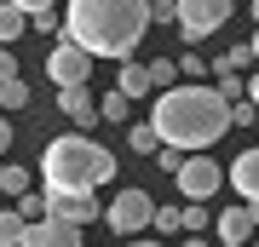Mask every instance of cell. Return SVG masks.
I'll return each instance as SVG.
<instances>
[{
    "mask_svg": "<svg viewBox=\"0 0 259 247\" xmlns=\"http://www.w3.org/2000/svg\"><path fill=\"white\" fill-rule=\"evenodd\" d=\"M23 29H29V12L18 6V0H0V46L23 40Z\"/></svg>",
    "mask_w": 259,
    "mask_h": 247,
    "instance_id": "5bb4252c",
    "label": "cell"
},
{
    "mask_svg": "<svg viewBox=\"0 0 259 247\" xmlns=\"http://www.w3.org/2000/svg\"><path fill=\"white\" fill-rule=\"evenodd\" d=\"M18 75V58H12V46H0V81H12Z\"/></svg>",
    "mask_w": 259,
    "mask_h": 247,
    "instance_id": "4dcf8cb0",
    "label": "cell"
},
{
    "mask_svg": "<svg viewBox=\"0 0 259 247\" xmlns=\"http://www.w3.org/2000/svg\"><path fill=\"white\" fill-rule=\"evenodd\" d=\"M0 110H29V81H23V75H12V81H0Z\"/></svg>",
    "mask_w": 259,
    "mask_h": 247,
    "instance_id": "ac0fdd59",
    "label": "cell"
},
{
    "mask_svg": "<svg viewBox=\"0 0 259 247\" xmlns=\"http://www.w3.org/2000/svg\"><path fill=\"white\" fill-rule=\"evenodd\" d=\"M179 247H219V236H213V241H207V236H202V230H185V241H179Z\"/></svg>",
    "mask_w": 259,
    "mask_h": 247,
    "instance_id": "1f68e13d",
    "label": "cell"
},
{
    "mask_svg": "<svg viewBox=\"0 0 259 247\" xmlns=\"http://www.w3.org/2000/svg\"><path fill=\"white\" fill-rule=\"evenodd\" d=\"M150 230H156V236H167V230H185V207H156Z\"/></svg>",
    "mask_w": 259,
    "mask_h": 247,
    "instance_id": "cb8c5ba5",
    "label": "cell"
},
{
    "mask_svg": "<svg viewBox=\"0 0 259 247\" xmlns=\"http://www.w3.org/2000/svg\"><path fill=\"white\" fill-rule=\"evenodd\" d=\"M29 29H40V35H52V29H58V6H47V12H35V18H29Z\"/></svg>",
    "mask_w": 259,
    "mask_h": 247,
    "instance_id": "f546056e",
    "label": "cell"
},
{
    "mask_svg": "<svg viewBox=\"0 0 259 247\" xmlns=\"http://www.w3.org/2000/svg\"><path fill=\"white\" fill-rule=\"evenodd\" d=\"M253 58H259V23H253Z\"/></svg>",
    "mask_w": 259,
    "mask_h": 247,
    "instance_id": "f35d334b",
    "label": "cell"
},
{
    "mask_svg": "<svg viewBox=\"0 0 259 247\" xmlns=\"http://www.w3.org/2000/svg\"><path fill=\"white\" fill-rule=\"evenodd\" d=\"M47 213L52 219H69V224H98L104 207H98V190H47Z\"/></svg>",
    "mask_w": 259,
    "mask_h": 247,
    "instance_id": "ba28073f",
    "label": "cell"
},
{
    "mask_svg": "<svg viewBox=\"0 0 259 247\" xmlns=\"http://www.w3.org/2000/svg\"><path fill=\"white\" fill-rule=\"evenodd\" d=\"M6 150H12V121L0 115V161H6Z\"/></svg>",
    "mask_w": 259,
    "mask_h": 247,
    "instance_id": "d6a6232c",
    "label": "cell"
},
{
    "mask_svg": "<svg viewBox=\"0 0 259 247\" xmlns=\"http://www.w3.org/2000/svg\"><path fill=\"white\" fill-rule=\"evenodd\" d=\"M150 81H156V92L173 86V81H185V75H179V58H150Z\"/></svg>",
    "mask_w": 259,
    "mask_h": 247,
    "instance_id": "7402d4cb",
    "label": "cell"
},
{
    "mask_svg": "<svg viewBox=\"0 0 259 247\" xmlns=\"http://www.w3.org/2000/svg\"><path fill=\"white\" fill-rule=\"evenodd\" d=\"M150 121H156L161 144H179V150H213L225 132H231V104L219 98L213 81H173L150 98Z\"/></svg>",
    "mask_w": 259,
    "mask_h": 247,
    "instance_id": "6da1fadb",
    "label": "cell"
},
{
    "mask_svg": "<svg viewBox=\"0 0 259 247\" xmlns=\"http://www.w3.org/2000/svg\"><path fill=\"white\" fill-rule=\"evenodd\" d=\"M225 184H231L242 202H259V144H253V150H242V156L225 167Z\"/></svg>",
    "mask_w": 259,
    "mask_h": 247,
    "instance_id": "8fae6325",
    "label": "cell"
},
{
    "mask_svg": "<svg viewBox=\"0 0 259 247\" xmlns=\"http://www.w3.org/2000/svg\"><path fill=\"white\" fill-rule=\"evenodd\" d=\"M213 86H219V98H225V104L248 98V81H242V69H231V64H213Z\"/></svg>",
    "mask_w": 259,
    "mask_h": 247,
    "instance_id": "2e32d148",
    "label": "cell"
},
{
    "mask_svg": "<svg viewBox=\"0 0 259 247\" xmlns=\"http://www.w3.org/2000/svg\"><path fill=\"white\" fill-rule=\"evenodd\" d=\"M150 219H156V202H150V190H139V184H121L110 195V207H104L110 236H144Z\"/></svg>",
    "mask_w": 259,
    "mask_h": 247,
    "instance_id": "277c9868",
    "label": "cell"
},
{
    "mask_svg": "<svg viewBox=\"0 0 259 247\" xmlns=\"http://www.w3.org/2000/svg\"><path fill=\"white\" fill-rule=\"evenodd\" d=\"M58 110H64L69 121H75V127H81V132H93L98 127V98H93V86H58Z\"/></svg>",
    "mask_w": 259,
    "mask_h": 247,
    "instance_id": "30bf717a",
    "label": "cell"
},
{
    "mask_svg": "<svg viewBox=\"0 0 259 247\" xmlns=\"http://www.w3.org/2000/svg\"><path fill=\"white\" fill-rule=\"evenodd\" d=\"M115 86L127 92L133 104H139V98H156V81H150V64H139V58H121V75H115Z\"/></svg>",
    "mask_w": 259,
    "mask_h": 247,
    "instance_id": "4fadbf2b",
    "label": "cell"
},
{
    "mask_svg": "<svg viewBox=\"0 0 259 247\" xmlns=\"http://www.w3.org/2000/svg\"><path fill=\"white\" fill-rule=\"evenodd\" d=\"M98 58L87 52L81 40H69V35H58L52 40V52H47V81L52 86H87V75H93Z\"/></svg>",
    "mask_w": 259,
    "mask_h": 247,
    "instance_id": "8992f818",
    "label": "cell"
},
{
    "mask_svg": "<svg viewBox=\"0 0 259 247\" xmlns=\"http://www.w3.org/2000/svg\"><path fill=\"white\" fill-rule=\"evenodd\" d=\"M253 138H259V132H253Z\"/></svg>",
    "mask_w": 259,
    "mask_h": 247,
    "instance_id": "ab89813d",
    "label": "cell"
},
{
    "mask_svg": "<svg viewBox=\"0 0 259 247\" xmlns=\"http://www.w3.org/2000/svg\"><path fill=\"white\" fill-rule=\"evenodd\" d=\"M236 0H179V40L185 46H202L207 35H219L231 23Z\"/></svg>",
    "mask_w": 259,
    "mask_h": 247,
    "instance_id": "5b68a950",
    "label": "cell"
},
{
    "mask_svg": "<svg viewBox=\"0 0 259 247\" xmlns=\"http://www.w3.org/2000/svg\"><path fill=\"white\" fill-rule=\"evenodd\" d=\"M231 127H242V132L259 127V104H253V98H236V104H231Z\"/></svg>",
    "mask_w": 259,
    "mask_h": 247,
    "instance_id": "d4e9b609",
    "label": "cell"
},
{
    "mask_svg": "<svg viewBox=\"0 0 259 247\" xmlns=\"http://www.w3.org/2000/svg\"><path fill=\"white\" fill-rule=\"evenodd\" d=\"M248 98H253V104H259V69H253V75H248Z\"/></svg>",
    "mask_w": 259,
    "mask_h": 247,
    "instance_id": "d590c367",
    "label": "cell"
},
{
    "mask_svg": "<svg viewBox=\"0 0 259 247\" xmlns=\"http://www.w3.org/2000/svg\"><path fill=\"white\" fill-rule=\"evenodd\" d=\"M18 6L29 12V18H35V12H47V6H58V0H18Z\"/></svg>",
    "mask_w": 259,
    "mask_h": 247,
    "instance_id": "836d02e7",
    "label": "cell"
},
{
    "mask_svg": "<svg viewBox=\"0 0 259 247\" xmlns=\"http://www.w3.org/2000/svg\"><path fill=\"white\" fill-rule=\"evenodd\" d=\"M248 12H253V23H259V0H248Z\"/></svg>",
    "mask_w": 259,
    "mask_h": 247,
    "instance_id": "74e56055",
    "label": "cell"
},
{
    "mask_svg": "<svg viewBox=\"0 0 259 247\" xmlns=\"http://www.w3.org/2000/svg\"><path fill=\"white\" fill-rule=\"evenodd\" d=\"M179 75H185V81H213V69H207V58L196 52V46H185V52H179Z\"/></svg>",
    "mask_w": 259,
    "mask_h": 247,
    "instance_id": "ffe728a7",
    "label": "cell"
},
{
    "mask_svg": "<svg viewBox=\"0 0 259 247\" xmlns=\"http://www.w3.org/2000/svg\"><path fill=\"white\" fill-rule=\"evenodd\" d=\"M253 247H259V241H253Z\"/></svg>",
    "mask_w": 259,
    "mask_h": 247,
    "instance_id": "60d3db41",
    "label": "cell"
},
{
    "mask_svg": "<svg viewBox=\"0 0 259 247\" xmlns=\"http://www.w3.org/2000/svg\"><path fill=\"white\" fill-rule=\"evenodd\" d=\"M127 150H133V156H156V150H161L156 121H133V127H127Z\"/></svg>",
    "mask_w": 259,
    "mask_h": 247,
    "instance_id": "9a60e30c",
    "label": "cell"
},
{
    "mask_svg": "<svg viewBox=\"0 0 259 247\" xmlns=\"http://www.w3.org/2000/svg\"><path fill=\"white\" fill-rule=\"evenodd\" d=\"M219 190H225V167L213 161L207 150L185 156V167H179V195H185V202H213Z\"/></svg>",
    "mask_w": 259,
    "mask_h": 247,
    "instance_id": "52a82bcc",
    "label": "cell"
},
{
    "mask_svg": "<svg viewBox=\"0 0 259 247\" xmlns=\"http://www.w3.org/2000/svg\"><path fill=\"white\" fill-rule=\"evenodd\" d=\"M98 115H104V121H127V115H133V98H127L121 86H110V92L98 98Z\"/></svg>",
    "mask_w": 259,
    "mask_h": 247,
    "instance_id": "d6986e66",
    "label": "cell"
},
{
    "mask_svg": "<svg viewBox=\"0 0 259 247\" xmlns=\"http://www.w3.org/2000/svg\"><path fill=\"white\" fill-rule=\"evenodd\" d=\"M150 29V0H69L64 35L81 40L93 58H133Z\"/></svg>",
    "mask_w": 259,
    "mask_h": 247,
    "instance_id": "7a4b0ae2",
    "label": "cell"
},
{
    "mask_svg": "<svg viewBox=\"0 0 259 247\" xmlns=\"http://www.w3.org/2000/svg\"><path fill=\"white\" fill-rule=\"evenodd\" d=\"M18 247H87V236H81V224H69V219H29L23 224V236H18Z\"/></svg>",
    "mask_w": 259,
    "mask_h": 247,
    "instance_id": "9c48e42d",
    "label": "cell"
},
{
    "mask_svg": "<svg viewBox=\"0 0 259 247\" xmlns=\"http://www.w3.org/2000/svg\"><path fill=\"white\" fill-rule=\"evenodd\" d=\"M207 224H213L207 202H190V207H185V230H207Z\"/></svg>",
    "mask_w": 259,
    "mask_h": 247,
    "instance_id": "4316f807",
    "label": "cell"
},
{
    "mask_svg": "<svg viewBox=\"0 0 259 247\" xmlns=\"http://www.w3.org/2000/svg\"><path fill=\"white\" fill-rule=\"evenodd\" d=\"M40 184L47 190H98V184H115V156L75 127L64 138H47V150H40Z\"/></svg>",
    "mask_w": 259,
    "mask_h": 247,
    "instance_id": "3957f363",
    "label": "cell"
},
{
    "mask_svg": "<svg viewBox=\"0 0 259 247\" xmlns=\"http://www.w3.org/2000/svg\"><path fill=\"white\" fill-rule=\"evenodd\" d=\"M219 64H231V69H248V64H253V40H242V46H231V52H225Z\"/></svg>",
    "mask_w": 259,
    "mask_h": 247,
    "instance_id": "f1b7e54d",
    "label": "cell"
},
{
    "mask_svg": "<svg viewBox=\"0 0 259 247\" xmlns=\"http://www.w3.org/2000/svg\"><path fill=\"white\" fill-rule=\"evenodd\" d=\"M185 156H190V150H179V144H161V150H156V167L179 178V167H185Z\"/></svg>",
    "mask_w": 259,
    "mask_h": 247,
    "instance_id": "484cf974",
    "label": "cell"
},
{
    "mask_svg": "<svg viewBox=\"0 0 259 247\" xmlns=\"http://www.w3.org/2000/svg\"><path fill=\"white\" fill-rule=\"evenodd\" d=\"M127 247H167V241H161V236H133Z\"/></svg>",
    "mask_w": 259,
    "mask_h": 247,
    "instance_id": "e575fe53",
    "label": "cell"
},
{
    "mask_svg": "<svg viewBox=\"0 0 259 247\" xmlns=\"http://www.w3.org/2000/svg\"><path fill=\"white\" fill-rule=\"evenodd\" d=\"M23 224H29V219H23L18 207H6V213H0V247H18V236H23Z\"/></svg>",
    "mask_w": 259,
    "mask_h": 247,
    "instance_id": "603a6c76",
    "label": "cell"
},
{
    "mask_svg": "<svg viewBox=\"0 0 259 247\" xmlns=\"http://www.w3.org/2000/svg\"><path fill=\"white\" fill-rule=\"evenodd\" d=\"M0 190H6L12 202H18L23 190H35V178H29V167H23V161H0Z\"/></svg>",
    "mask_w": 259,
    "mask_h": 247,
    "instance_id": "e0dca14e",
    "label": "cell"
},
{
    "mask_svg": "<svg viewBox=\"0 0 259 247\" xmlns=\"http://www.w3.org/2000/svg\"><path fill=\"white\" fill-rule=\"evenodd\" d=\"M18 213H23V219H47V184L23 190V195H18Z\"/></svg>",
    "mask_w": 259,
    "mask_h": 247,
    "instance_id": "44dd1931",
    "label": "cell"
},
{
    "mask_svg": "<svg viewBox=\"0 0 259 247\" xmlns=\"http://www.w3.org/2000/svg\"><path fill=\"white\" fill-rule=\"evenodd\" d=\"M150 23H179V0H150Z\"/></svg>",
    "mask_w": 259,
    "mask_h": 247,
    "instance_id": "83f0119b",
    "label": "cell"
},
{
    "mask_svg": "<svg viewBox=\"0 0 259 247\" xmlns=\"http://www.w3.org/2000/svg\"><path fill=\"white\" fill-rule=\"evenodd\" d=\"M248 213H253V230H259V202H248Z\"/></svg>",
    "mask_w": 259,
    "mask_h": 247,
    "instance_id": "8d00e7d4",
    "label": "cell"
},
{
    "mask_svg": "<svg viewBox=\"0 0 259 247\" xmlns=\"http://www.w3.org/2000/svg\"><path fill=\"white\" fill-rule=\"evenodd\" d=\"M213 236H219V247H248V236H253V213H248V202H242V207H225L219 219H213Z\"/></svg>",
    "mask_w": 259,
    "mask_h": 247,
    "instance_id": "7c38bea8",
    "label": "cell"
}]
</instances>
